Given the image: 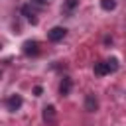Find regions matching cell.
I'll use <instances>...</instances> for the list:
<instances>
[{
  "mask_svg": "<svg viewBox=\"0 0 126 126\" xmlns=\"http://www.w3.org/2000/svg\"><path fill=\"white\" fill-rule=\"evenodd\" d=\"M65 33H67V30H65V28L55 26V28H51V30L47 32V37H49V41H61V39L65 37Z\"/></svg>",
  "mask_w": 126,
  "mask_h": 126,
  "instance_id": "1",
  "label": "cell"
},
{
  "mask_svg": "<svg viewBox=\"0 0 126 126\" xmlns=\"http://www.w3.org/2000/svg\"><path fill=\"white\" fill-rule=\"evenodd\" d=\"M22 49H24L26 55H37V53H39V43L33 41V39H28V41H24Z\"/></svg>",
  "mask_w": 126,
  "mask_h": 126,
  "instance_id": "2",
  "label": "cell"
},
{
  "mask_svg": "<svg viewBox=\"0 0 126 126\" xmlns=\"http://www.w3.org/2000/svg\"><path fill=\"white\" fill-rule=\"evenodd\" d=\"M22 96L20 94H12L8 100H6V108L10 110V112H16V110H20V106H22Z\"/></svg>",
  "mask_w": 126,
  "mask_h": 126,
  "instance_id": "3",
  "label": "cell"
},
{
  "mask_svg": "<svg viewBox=\"0 0 126 126\" xmlns=\"http://www.w3.org/2000/svg\"><path fill=\"white\" fill-rule=\"evenodd\" d=\"M55 116H57V110L53 104H47L43 108V122L45 124H55Z\"/></svg>",
  "mask_w": 126,
  "mask_h": 126,
  "instance_id": "4",
  "label": "cell"
},
{
  "mask_svg": "<svg viewBox=\"0 0 126 126\" xmlns=\"http://www.w3.org/2000/svg\"><path fill=\"white\" fill-rule=\"evenodd\" d=\"M96 108H98V100H96V96H94V94H87V96H85V110L94 112Z\"/></svg>",
  "mask_w": 126,
  "mask_h": 126,
  "instance_id": "5",
  "label": "cell"
},
{
  "mask_svg": "<svg viewBox=\"0 0 126 126\" xmlns=\"http://www.w3.org/2000/svg\"><path fill=\"white\" fill-rule=\"evenodd\" d=\"M71 87H73L71 79H69V77H63V81L59 83V94H61V96H67V94L71 93Z\"/></svg>",
  "mask_w": 126,
  "mask_h": 126,
  "instance_id": "6",
  "label": "cell"
},
{
  "mask_svg": "<svg viewBox=\"0 0 126 126\" xmlns=\"http://www.w3.org/2000/svg\"><path fill=\"white\" fill-rule=\"evenodd\" d=\"M22 14L28 18V22L30 24H37V18H35V14H33V10H32V4H26V6H22Z\"/></svg>",
  "mask_w": 126,
  "mask_h": 126,
  "instance_id": "7",
  "label": "cell"
},
{
  "mask_svg": "<svg viewBox=\"0 0 126 126\" xmlns=\"http://www.w3.org/2000/svg\"><path fill=\"white\" fill-rule=\"evenodd\" d=\"M94 73H96L98 77H102V75L110 73V71H108V65H106V61H98V63H94Z\"/></svg>",
  "mask_w": 126,
  "mask_h": 126,
  "instance_id": "8",
  "label": "cell"
},
{
  "mask_svg": "<svg viewBox=\"0 0 126 126\" xmlns=\"http://www.w3.org/2000/svg\"><path fill=\"white\" fill-rule=\"evenodd\" d=\"M100 8L106 10V12H110V10L116 8V2H114V0H100Z\"/></svg>",
  "mask_w": 126,
  "mask_h": 126,
  "instance_id": "9",
  "label": "cell"
},
{
  "mask_svg": "<svg viewBox=\"0 0 126 126\" xmlns=\"http://www.w3.org/2000/svg\"><path fill=\"white\" fill-rule=\"evenodd\" d=\"M106 65H108V71L112 73V71H116V69H118V59H116V57H110V59L106 61Z\"/></svg>",
  "mask_w": 126,
  "mask_h": 126,
  "instance_id": "10",
  "label": "cell"
},
{
  "mask_svg": "<svg viewBox=\"0 0 126 126\" xmlns=\"http://www.w3.org/2000/svg\"><path fill=\"white\" fill-rule=\"evenodd\" d=\"M30 4L35 6V8H45L47 6V0H30Z\"/></svg>",
  "mask_w": 126,
  "mask_h": 126,
  "instance_id": "11",
  "label": "cell"
},
{
  "mask_svg": "<svg viewBox=\"0 0 126 126\" xmlns=\"http://www.w3.org/2000/svg\"><path fill=\"white\" fill-rule=\"evenodd\" d=\"M77 2H79V0H67V4H65V8H67V10H73V8L77 6Z\"/></svg>",
  "mask_w": 126,
  "mask_h": 126,
  "instance_id": "12",
  "label": "cell"
},
{
  "mask_svg": "<svg viewBox=\"0 0 126 126\" xmlns=\"http://www.w3.org/2000/svg\"><path fill=\"white\" fill-rule=\"evenodd\" d=\"M41 93H43V89H41V87H35V89H33V94H35V96H39Z\"/></svg>",
  "mask_w": 126,
  "mask_h": 126,
  "instance_id": "13",
  "label": "cell"
},
{
  "mask_svg": "<svg viewBox=\"0 0 126 126\" xmlns=\"http://www.w3.org/2000/svg\"><path fill=\"white\" fill-rule=\"evenodd\" d=\"M0 49H2V43H0Z\"/></svg>",
  "mask_w": 126,
  "mask_h": 126,
  "instance_id": "14",
  "label": "cell"
}]
</instances>
